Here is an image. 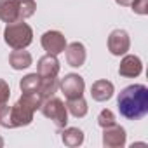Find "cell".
Returning a JSON list of instances; mask_svg holds the SVG:
<instances>
[{
    "mask_svg": "<svg viewBox=\"0 0 148 148\" xmlns=\"http://www.w3.org/2000/svg\"><path fill=\"white\" fill-rule=\"evenodd\" d=\"M131 7H132V12H136L139 16H146L148 14V0H132Z\"/></svg>",
    "mask_w": 148,
    "mask_h": 148,
    "instance_id": "obj_19",
    "label": "cell"
},
{
    "mask_svg": "<svg viewBox=\"0 0 148 148\" xmlns=\"http://www.w3.org/2000/svg\"><path fill=\"white\" fill-rule=\"evenodd\" d=\"M143 71V63L138 56L134 54H124L122 61H120V66H119V73L120 77H125V79H136L141 75Z\"/></svg>",
    "mask_w": 148,
    "mask_h": 148,
    "instance_id": "obj_9",
    "label": "cell"
},
{
    "mask_svg": "<svg viewBox=\"0 0 148 148\" xmlns=\"http://www.w3.org/2000/svg\"><path fill=\"white\" fill-rule=\"evenodd\" d=\"M59 87V80L58 77H52V79H42L40 77V86H38V94L45 99L49 96H54L56 91Z\"/></svg>",
    "mask_w": 148,
    "mask_h": 148,
    "instance_id": "obj_17",
    "label": "cell"
},
{
    "mask_svg": "<svg viewBox=\"0 0 148 148\" xmlns=\"http://www.w3.org/2000/svg\"><path fill=\"white\" fill-rule=\"evenodd\" d=\"M40 112L44 113V117L51 119L52 124L58 129L66 127V124H68V110H66V105L59 98H56V96L45 98L42 101V105H40Z\"/></svg>",
    "mask_w": 148,
    "mask_h": 148,
    "instance_id": "obj_4",
    "label": "cell"
},
{
    "mask_svg": "<svg viewBox=\"0 0 148 148\" xmlns=\"http://www.w3.org/2000/svg\"><path fill=\"white\" fill-rule=\"evenodd\" d=\"M61 141L70 146V148H75L80 146L84 143V131L79 127H63L61 131Z\"/></svg>",
    "mask_w": 148,
    "mask_h": 148,
    "instance_id": "obj_14",
    "label": "cell"
},
{
    "mask_svg": "<svg viewBox=\"0 0 148 148\" xmlns=\"http://www.w3.org/2000/svg\"><path fill=\"white\" fill-rule=\"evenodd\" d=\"M40 44H42L45 54L58 56V54L64 52V49H66V37L58 30H49L42 35Z\"/></svg>",
    "mask_w": 148,
    "mask_h": 148,
    "instance_id": "obj_6",
    "label": "cell"
},
{
    "mask_svg": "<svg viewBox=\"0 0 148 148\" xmlns=\"http://www.w3.org/2000/svg\"><path fill=\"white\" fill-rule=\"evenodd\" d=\"M4 40L12 49H26L33 42V30L25 21L7 23L4 30Z\"/></svg>",
    "mask_w": 148,
    "mask_h": 148,
    "instance_id": "obj_3",
    "label": "cell"
},
{
    "mask_svg": "<svg viewBox=\"0 0 148 148\" xmlns=\"http://www.w3.org/2000/svg\"><path fill=\"white\" fill-rule=\"evenodd\" d=\"M112 124H115V113L112 110H108V108L101 110V113L98 115V125L103 129V127H108Z\"/></svg>",
    "mask_w": 148,
    "mask_h": 148,
    "instance_id": "obj_18",
    "label": "cell"
},
{
    "mask_svg": "<svg viewBox=\"0 0 148 148\" xmlns=\"http://www.w3.org/2000/svg\"><path fill=\"white\" fill-rule=\"evenodd\" d=\"M64 56H66V63L73 68H80L84 66L86 59H87V51H86V45L82 42H71V44H66V49H64Z\"/></svg>",
    "mask_w": 148,
    "mask_h": 148,
    "instance_id": "obj_10",
    "label": "cell"
},
{
    "mask_svg": "<svg viewBox=\"0 0 148 148\" xmlns=\"http://www.w3.org/2000/svg\"><path fill=\"white\" fill-rule=\"evenodd\" d=\"M113 92H115V87H113V84H112L110 80H106V79L96 80V82L91 86V96H92L94 101H99V103L108 101V99L113 96Z\"/></svg>",
    "mask_w": 148,
    "mask_h": 148,
    "instance_id": "obj_12",
    "label": "cell"
},
{
    "mask_svg": "<svg viewBox=\"0 0 148 148\" xmlns=\"http://www.w3.org/2000/svg\"><path fill=\"white\" fill-rule=\"evenodd\" d=\"M66 110H68V113H71L77 119L86 117L87 115V103H86L84 96L75 98V99H66Z\"/></svg>",
    "mask_w": 148,
    "mask_h": 148,
    "instance_id": "obj_15",
    "label": "cell"
},
{
    "mask_svg": "<svg viewBox=\"0 0 148 148\" xmlns=\"http://www.w3.org/2000/svg\"><path fill=\"white\" fill-rule=\"evenodd\" d=\"M38 86H40V77L38 73H28L19 80V89L21 92H38Z\"/></svg>",
    "mask_w": 148,
    "mask_h": 148,
    "instance_id": "obj_16",
    "label": "cell"
},
{
    "mask_svg": "<svg viewBox=\"0 0 148 148\" xmlns=\"http://www.w3.org/2000/svg\"><path fill=\"white\" fill-rule=\"evenodd\" d=\"M117 106L122 117L127 120H139L148 113V87L143 84H132L120 91Z\"/></svg>",
    "mask_w": 148,
    "mask_h": 148,
    "instance_id": "obj_1",
    "label": "cell"
},
{
    "mask_svg": "<svg viewBox=\"0 0 148 148\" xmlns=\"http://www.w3.org/2000/svg\"><path fill=\"white\" fill-rule=\"evenodd\" d=\"M9 98H11V87L4 79H0V105H5Z\"/></svg>",
    "mask_w": 148,
    "mask_h": 148,
    "instance_id": "obj_20",
    "label": "cell"
},
{
    "mask_svg": "<svg viewBox=\"0 0 148 148\" xmlns=\"http://www.w3.org/2000/svg\"><path fill=\"white\" fill-rule=\"evenodd\" d=\"M129 49H131V38L125 30L117 28L108 35V51L113 56H124L127 54Z\"/></svg>",
    "mask_w": 148,
    "mask_h": 148,
    "instance_id": "obj_7",
    "label": "cell"
},
{
    "mask_svg": "<svg viewBox=\"0 0 148 148\" xmlns=\"http://www.w3.org/2000/svg\"><path fill=\"white\" fill-rule=\"evenodd\" d=\"M32 63H33V58L25 49H14L9 54V64L14 70H26V68L32 66Z\"/></svg>",
    "mask_w": 148,
    "mask_h": 148,
    "instance_id": "obj_13",
    "label": "cell"
},
{
    "mask_svg": "<svg viewBox=\"0 0 148 148\" xmlns=\"http://www.w3.org/2000/svg\"><path fill=\"white\" fill-rule=\"evenodd\" d=\"M59 61L56 56L52 54H45L38 59L37 63V73H38V77L42 79H52V77H58V73H59Z\"/></svg>",
    "mask_w": 148,
    "mask_h": 148,
    "instance_id": "obj_11",
    "label": "cell"
},
{
    "mask_svg": "<svg viewBox=\"0 0 148 148\" xmlns=\"http://www.w3.org/2000/svg\"><path fill=\"white\" fill-rule=\"evenodd\" d=\"M125 129L122 125H119L117 122L103 127V146L105 148H122L125 146Z\"/></svg>",
    "mask_w": 148,
    "mask_h": 148,
    "instance_id": "obj_8",
    "label": "cell"
},
{
    "mask_svg": "<svg viewBox=\"0 0 148 148\" xmlns=\"http://www.w3.org/2000/svg\"><path fill=\"white\" fill-rule=\"evenodd\" d=\"M59 89L66 99H75L84 96L86 82L79 73H68V75H64V79L59 80Z\"/></svg>",
    "mask_w": 148,
    "mask_h": 148,
    "instance_id": "obj_5",
    "label": "cell"
},
{
    "mask_svg": "<svg viewBox=\"0 0 148 148\" xmlns=\"http://www.w3.org/2000/svg\"><path fill=\"white\" fill-rule=\"evenodd\" d=\"M115 2H117L119 5H122V7H127V5H131L132 0H115Z\"/></svg>",
    "mask_w": 148,
    "mask_h": 148,
    "instance_id": "obj_21",
    "label": "cell"
},
{
    "mask_svg": "<svg viewBox=\"0 0 148 148\" xmlns=\"http://www.w3.org/2000/svg\"><path fill=\"white\" fill-rule=\"evenodd\" d=\"M4 146V139H2V136H0V148Z\"/></svg>",
    "mask_w": 148,
    "mask_h": 148,
    "instance_id": "obj_22",
    "label": "cell"
},
{
    "mask_svg": "<svg viewBox=\"0 0 148 148\" xmlns=\"http://www.w3.org/2000/svg\"><path fill=\"white\" fill-rule=\"evenodd\" d=\"M37 11L35 0H0V21L14 23L32 18Z\"/></svg>",
    "mask_w": 148,
    "mask_h": 148,
    "instance_id": "obj_2",
    "label": "cell"
}]
</instances>
